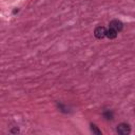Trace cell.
<instances>
[{"instance_id": "cell-3", "label": "cell", "mask_w": 135, "mask_h": 135, "mask_svg": "<svg viewBox=\"0 0 135 135\" xmlns=\"http://www.w3.org/2000/svg\"><path fill=\"white\" fill-rule=\"evenodd\" d=\"M105 31H107V30H105L103 26H98V27L95 28L94 35H95V37H96L97 39H102V38L105 36Z\"/></svg>"}, {"instance_id": "cell-6", "label": "cell", "mask_w": 135, "mask_h": 135, "mask_svg": "<svg viewBox=\"0 0 135 135\" xmlns=\"http://www.w3.org/2000/svg\"><path fill=\"white\" fill-rule=\"evenodd\" d=\"M103 115H104V117H105L107 119H112V118H113V114H112L111 112H105Z\"/></svg>"}, {"instance_id": "cell-5", "label": "cell", "mask_w": 135, "mask_h": 135, "mask_svg": "<svg viewBox=\"0 0 135 135\" xmlns=\"http://www.w3.org/2000/svg\"><path fill=\"white\" fill-rule=\"evenodd\" d=\"M91 130H92L93 133H95V134H97V135H100V134H101V131H100L95 124H91Z\"/></svg>"}, {"instance_id": "cell-7", "label": "cell", "mask_w": 135, "mask_h": 135, "mask_svg": "<svg viewBox=\"0 0 135 135\" xmlns=\"http://www.w3.org/2000/svg\"><path fill=\"white\" fill-rule=\"evenodd\" d=\"M18 131H19L18 129H14V130H12V132H13V133H15V132H18Z\"/></svg>"}, {"instance_id": "cell-2", "label": "cell", "mask_w": 135, "mask_h": 135, "mask_svg": "<svg viewBox=\"0 0 135 135\" xmlns=\"http://www.w3.org/2000/svg\"><path fill=\"white\" fill-rule=\"evenodd\" d=\"M110 27L113 28V30H115L116 32H119V31L122 30L123 24H122V22H121L120 20H118V19H114V20H112V21L110 22Z\"/></svg>"}, {"instance_id": "cell-4", "label": "cell", "mask_w": 135, "mask_h": 135, "mask_svg": "<svg viewBox=\"0 0 135 135\" xmlns=\"http://www.w3.org/2000/svg\"><path fill=\"white\" fill-rule=\"evenodd\" d=\"M105 36L109 38V39H114V38H116V36H117V32L115 31V30H113V28H109L108 31H105Z\"/></svg>"}, {"instance_id": "cell-1", "label": "cell", "mask_w": 135, "mask_h": 135, "mask_svg": "<svg viewBox=\"0 0 135 135\" xmlns=\"http://www.w3.org/2000/svg\"><path fill=\"white\" fill-rule=\"evenodd\" d=\"M116 131L120 135H128L131 132V129H130V126L129 124H127V123H120V124H118Z\"/></svg>"}]
</instances>
